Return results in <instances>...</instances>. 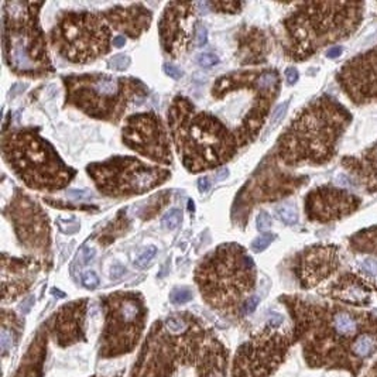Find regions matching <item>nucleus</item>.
Returning <instances> with one entry per match:
<instances>
[{"label":"nucleus","instance_id":"nucleus-1","mask_svg":"<svg viewBox=\"0 0 377 377\" xmlns=\"http://www.w3.org/2000/svg\"><path fill=\"white\" fill-rule=\"evenodd\" d=\"M294 321V338L311 367L346 370L358 377L377 353V315L345 305L281 297Z\"/></svg>","mask_w":377,"mask_h":377},{"label":"nucleus","instance_id":"nucleus-2","mask_svg":"<svg viewBox=\"0 0 377 377\" xmlns=\"http://www.w3.org/2000/svg\"><path fill=\"white\" fill-rule=\"evenodd\" d=\"M350 123L352 115L344 105L322 95L308 103L280 136L274 156L285 167L327 164Z\"/></svg>","mask_w":377,"mask_h":377},{"label":"nucleus","instance_id":"nucleus-3","mask_svg":"<svg viewBox=\"0 0 377 377\" xmlns=\"http://www.w3.org/2000/svg\"><path fill=\"white\" fill-rule=\"evenodd\" d=\"M168 125L181 161L192 174L223 165L240 148L233 130L218 116L198 110L182 95L175 96L170 105Z\"/></svg>","mask_w":377,"mask_h":377},{"label":"nucleus","instance_id":"nucleus-4","mask_svg":"<svg viewBox=\"0 0 377 377\" xmlns=\"http://www.w3.org/2000/svg\"><path fill=\"white\" fill-rule=\"evenodd\" d=\"M364 3L305 1L284 18V54L291 61H305L325 46L338 43L361 26Z\"/></svg>","mask_w":377,"mask_h":377},{"label":"nucleus","instance_id":"nucleus-5","mask_svg":"<svg viewBox=\"0 0 377 377\" xmlns=\"http://www.w3.org/2000/svg\"><path fill=\"white\" fill-rule=\"evenodd\" d=\"M202 298L213 310L235 314L256 285V266L246 249L223 243L202 259L195 270Z\"/></svg>","mask_w":377,"mask_h":377},{"label":"nucleus","instance_id":"nucleus-6","mask_svg":"<svg viewBox=\"0 0 377 377\" xmlns=\"http://www.w3.org/2000/svg\"><path fill=\"white\" fill-rule=\"evenodd\" d=\"M43 1H4L1 9L3 57L20 77H43L54 72L46 35L40 24Z\"/></svg>","mask_w":377,"mask_h":377},{"label":"nucleus","instance_id":"nucleus-7","mask_svg":"<svg viewBox=\"0 0 377 377\" xmlns=\"http://www.w3.org/2000/svg\"><path fill=\"white\" fill-rule=\"evenodd\" d=\"M1 156L17 177L37 191L64 189L77 175L34 127L3 131Z\"/></svg>","mask_w":377,"mask_h":377},{"label":"nucleus","instance_id":"nucleus-8","mask_svg":"<svg viewBox=\"0 0 377 377\" xmlns=\"http://www.w3.org/2000/svg\"><path fill=\"white\" fill-rule=\"evenodd\" d=\"M66 105L94 119L119 123L136 98H144L147 86L137 78L113 77L102 72L64 77Z\"/></svg>","mask_w":377,"mask_h":377},{"label":"nucleus","instance_id":"nucleus-9","mask_svg":"<svg viewBox=\"0 0 377 377\" xmlns=\"http://www.w3.org/2000/svg\"><path fill=\"white\" fill-rule=\"evenodd\" d=\"M49 41L58 54L74 64H89L110 52L112 27L103 13L64 12L49 33Z\"/></svg>","mask_w":377,"mask_h":377},{"label":"nucleus","instance_id":"nucleus-10","mask_svg":"<svg viewBox=\"0 0 377 377\" xmlns=\"http://www.w3.org/2000/svg\"><path fill=\"white\" fill-rule=\"evenodd\" d=\"M99 192L110 198H129L148 192L171 177L170 170L150 165L133 157H112L86 167Z\"/></svg>","mask_w":377,"mask_h":377},{"label":"nucleus","instance_id":"nucleus-11","mask_svg":"<svg viewBox=\"0 0 377 377\" xmlns=\"http://www.w3.org/2000/svg\"><path fill=\"white\" fill-rule=\"evenodd\" d=\"M106 322L103 332V350H130L143 330L147 310L140 293H115L103 299Z\"/></svg>","mask_w":377,"mask_h":377},{"label":"nucleus","instance_id":"nucleus-12","mask_svg":"<svg viewBox=\"0 0 377 377\" xmlns=\"http://www.w3.org/2000/svg\"><path fill=\"white\" fill-rule=\"evenodd\" d=\"M280 164L281 163L277 160V157L273 156L267 157L264 163L257 168L251 180L243 187L239 197L236 198L235 208H237L239 213L237 219L240 215H245L247 209L250 211L254 205L288 197L307 182L308 178L305 175L287 173L280 167Z\"/></svg>","mask_w":377,"mask_h":377},{"label":"nucleus","instance_id":"nucleus-13","mask_svg":"<svg viewBox=\"0 0 377 377\" xmlns=\"http://www.w3.org/2000/svg\"><path fill=\"white\" fill-rule=\"evenodd\" d=\"M4 215L10 219L21 246L40 259L48 257L51 228L48 216L40 204L20 189H16L9 205L4 208Z\"/></svg>","mask_w":377,"mask_h":377},{"label":"nucleus","instance_id":"nucleus-14","mask_svg":"<svg viewBox=\"0 0 377 377\" xmlns=\"http://www.w3.org/2000/svg\"><path fill=\"white\" fill-rule=\"evenodd\" d=\"M122 140L137 154L164 165L173 164L170 140L164 125L154 112L129 116L122 130Z\"/></svg>","mask_w":377,"mask_h":377},{"label":"nucleus","instance_id":"nucleus-15","mask_svg":"<svg viewBox=\"0 0 377 377\" xmlns=\"http://www.w3.org/2000/svg\"><path fill=\"white\" fill-rule=\"evenodd\" d=\"M198 3H167L158 23L161 47L171 58H180L189 52L195 43L198 24Z\"/></svg>","mask_w":377,"mask_h":377},{"label":"nucleus","instance_id":"nucleus-16","mask_svg":"<svg viewBox=\"0 0 377 377\" xmlns=\"http://www.w3.org/2000/svg\"><path fill=\"white\" fill-rule=\"evenodd\" d=\"M336 79L353 103H377V46L349 60Z\"/></svg>","mask_w":377,"mask_h":377},{"label":"nucleus","instance_id":"nucleus-17","mask_svg":"<svg viewBox=\"0 0 377 377\" xmlns=\"http://www.w3.org/2000/svg\"><path fill=\"white\" fill-rule=\"evenodd\" d=\"M361 198L332 185H321L305 197V213L312 222L328 223L358 211Z\"/></svg>","mask_w":377,"mask_h":377},{"label":"nucleus","instance_id":"nucleus-18","mask_svg":"<svg viewBox=\"0 0 377 377\" xmlns=\"http://www.w3.org/2000/svg\"><path fill=\"white\" fill-rule=\"evenodd\" d=\"M339 268V250L333 245H315L297 254L294 273L302 288H312Z\"/></svg>","mask_w":377,"mask_h":377},{"label":"nucleus","instance_id":"nucleus-19","mask_svg":"<svg viewBox=\"0 0 377 377\" xmlns=\"http://www.w3.org/2000/svg\"><path fill=\"white\" fill-rule=\"evenodd\" d=\"M41 267L37 259H15L6 253L1 256V295L3 302L13 301L24 294Z\"/></svg>","mask_w":377,"mask_h":377},{"label":"nucleus","instance_id":"nucleus-20","mask_svg":"<svg viewBox=\"0 0 377 377\" xmlns=\"http://www.w3.org/2000/svg\"><path fill=\"white\" fill-rule=\"evenodd\" d=\"M103 16L116 31L126 34L130 38H139L147 31L153 20V13L141 3L129 6H113L103 12Z\"/></svg>","mask_w":377,"mask_h":377},{"label":"nucleus","instance_id":"nucleus-21","mask_svg":"<svg viewBox=\"0 0 377 377\" xmlns=\"http://www.w3.org/2000/svg\"><path fill=\"white\" fill-rule=\"evenodd\" d=\"M342 165L349 173L350 185L364 188L369 194L377 191V143L359 157H345Z\"/></svg>","mask_w":377,"mask_h":377},{"label":"nucleus","instance_id":"nucleus-22","mask_svg":"<svg viewBox=\"0 0 377 377\" xmlns=\"http://www.w3.org/2000/svg\"><path fill=\"white\" fill-rule=\"evenodd\" d=\"M328 295L347 305L364 307L372 302L373 288L361 277L346 273L328 287Z\"/></svg>","mask_w":377,"mask_h":377},{"label":"nucleus","instance_id":"nucleus-23","mask_svg":"<svg viewBox=\"0 0 377 377\" xmlns=\"http://www.w3.org/2000/svg\"><path fill=\"white\" fill-rule=\"evenodd\" d=\"M86 304V299L71 302L54 315V327L61 344H72L81 338Z\"/></svg>","mask_w":377,"mask_h":377},{"label":"nucleus","instance_id":"nucleus-24","mask_svg":"<svg viewBox=\"0 0 377 377\" xmlns=\"http://www.w3.org/2000/svg\"><path fill=\"white\" fill-rule=\"evenodd\" d=\"M239 44H240L239 48L240 63L243 65L264 63L270 51L267 37L259 29H247L246 33H242L240 35Z\"/></svg>","mask_w":377,"mask_h":377},{"label":"nucleus","instance_id":"nucleus-25","mask_svg":"<svg viewBox=\"0 0 377 377\" xmlns=\"http://www.w3.org/2000/svg\"><path fill=\"white\" fill-rule=\"evenodd\" d=\"M350 247L358 253H377V225L352 236Z\"/></svg>","mask_w":377,"mask_h":377},{"label":"nucleus","instance_id":"nucleus-26","mask_svg":"<svg viewBox=\"0 0 377 377\" xmlns=\"http://www.w3.org/2000/svg\"><path fill=\"white\" fill-rule=\"evenodd\" d=\"M129 228V222L126 219V216H117L115 222H112L109 226H106L103 232L100 233V239L99 242L103 245H109L112 240H115L119 235H122L125 230Z\"/></svg>","mask_w":377,"mask_h":377},{"label":"nucleus","instance_id":"nucleus-27","mask_svg":"<svg viewBox=\"0 0 377 377\" xmlns=\"http://www.w3.org/2000/svg\"><path fill=\"white\" fill-rule=\"evenodd\" d=\"M168 199H170V194H168V191H164L163 194L151 198L150 204H148L147 206H146V209H144L143 213H141V219L147 220V219L154 218V216L160 212V211L164 208L165 205L168 204Z\"/></svg>","mask_w":377,"mask_h":377},{"label":"nucleus","instance_id":"nucleus-28","mask_svg":"<svg viewBox=\"0 0 377 377\" xmlns=\"http://www.w3.org/2000/svg\"><path fill=\"white\" fill-rule=\"evenodd\" d=\"M208 3H209L211 10H215L218 13H229V15L239 13L245 6V3H242V1H219V0H215V1H208Z\"/></svg>","mask_w":377,"mask_h":377},{"label":"nucleus","instance_id":"nucleus-29","mask_svg":"<svg viewBox=\"0 0 377 377\" xmlns=\"http://www.w3.org/2000/svg\"><path fill=\"white\" fill-rule=\"evenodd\" d=\"M277 212V216L279 219L285 223V225H295L298 222V212H297V208L291 204H284V205H280L276 209Z\"/></svg>","mask_w":377,"mask_h":377},{"label":"nucleus","instance_id":"nucleus-30","mask_svg":"<svg viewBox=\"0 0 377 377\" xmlns=\"http://www.w3.org/2000/svg\"><path fill=\"white\" fill-rule=\"evenodd\" d=\"M181 220H182V213H181L180 209L174 208V209H171L170 212H167L163 216L161 223H163V226H164L165 229L174 230L180 226Z\"/></svg>","mask_w":377,"mask_h":377},{"label":"nucleus","instance_id":"nucleus-31","mask_svg":"<svg viewBox=\"0 0 377 377\" xmlns=\"http://www.w3.org/2000/svg\"><path fill=\"white\" fill-rule=\"evenodd\" d=\"M130 63L131 60L129 55H126V54H119V55L112 57V58L108 61V65H109V68H112L113 71H125V69L129 68Z\"/></svg>","mask_w":377,"mask_h":377},{"label":"nucleus","instance_id":"nucleus-32","mask_svg":"<svg viewBox=\"0 0 377 377\" xmlns=\"http://www.w3.org/2000/svg\"><path fill=\"white\" fill-rule=\"evenodd\" d=\"M170 299L173 304H177V305L185 304L192 299V291L189 288H175L170 294Z\"/></svg>","mask_w":377,"mask_h":377},{"label":"nucleus","instance_id":"nucleus-33","mask_svg":"<svg viewBox=\"0 0 377 377\" xmlns=\"http://www.w3.org/2000/svg\"><path fill=\"white\" fill-rule=\"evenodd\" d=\"M156 253H157V249L156 246H148L137 259H136V262H134V266L136 267H139V268H144V267H147V264L151 260H153V257L156 256Z\"/></svg>","mask_w":377,"mask_h":377},{"label":"nucleus","instance_id":"nucleus-34","mask_svg":"<svg viewBox=\"0 0 377 377\" xmlns=\"http://www.w3.org/2000/svg\"><path fill=\"white\" fill-rule=\"evenodd\" d=\"M274 237H276V235H271V233H266V235H263L260 237H257L251 243V250L256 251V253L263 251L264 249H267V247L270 246V243L274 240Z\"/></svg>","mask_w":377,"mask_h":377},{"label":"nucleus","instance_id":"nucleus-35","mask_svg":"<svg viewBox=\"0 0 377 377\" xmlns=\"http://www.w3.org/2000/svg\"><path fill=\"white\" fill-rule=\"evenodd\" d=\"M197 63L198 65L202 66V68H209V66L216 65L219 63V58L215 55V54H211V52H204V54H199L197 57Z\"/></svg>","mask_w":377,"mask_h":377},{"label":"nucleus","instance_id":"nucleus-36","mask_svg":"<svg viewBox=\"0 0 377 377\" xmlns=\"http://www.w3.org/2000/svg\"><path fill=\"white\" fill-rule=\"evenodd\" d=\"M82 284L83 287H86L88 290H95V288L99 285V277L96 276V273L92 271V270H89V271H83Z\"/></svg>","mask_w":377,"mask_h":377},{"label":"nucleus","instance_id":"nucleus-37","mask_svg":"<svg viewBox=\"0 0 377 377\" xmlns=\"http://www.w3.org/2000/svg\"><path fill=\"white\" fill-rule=\"evenodd\" d=\"M256 223H257V229L260 230V232H266V230H268L273 226V219L266 211H262L257 215Z\"/></svg>","mask_w":377,"mask_h":377},{"label":"nucleus","instance_id":"nucleus-38","mask_svg":"<svg viewBox=\"0 0 377 377\" xmlns=\"http://www.w3.org/2000/svg\"><path fill=\"white\" fill-rule=\"evenodd\" d=\"M206 43H208V30L201 21H198L197 31H195V44H197V47H204V46H206Z\"/></svg>","mask_w":377,"mask_h":377},{"label":"nucleus","instance_id":"nucleus-39","mask_svg":"<svg viewBox=\"0 0 377 377\" xmlns=\"http://www.w3.org/2000/svg\"><path fill=\"white\" fill-rule=\"evenodd\" d=\"M288 105H290V100H285L284 103H281L280 106H277V109L271 115V126H277L280 122L283 120V117H284L287 109H288Z\"/></svg>","mask_w":377,"mask_h":377},{"label":"nucleus","instance_id":"nucleus-40","mask_svg":"<svg viewBox=\"0 0 377 377\" xmlns=\"http://www.w3.org/2000/svg\"><path fill=\"white\" fill-rule=\"evenodd\" d=\"M259 302H260V298H259L257 295H251V297H249V298L246 299V302L243 304L242 311L245 312V314H251V312L257 308Z\"/></svg>","mask_w":377,"mask_h":377},{"label":"nucleus","instance_id":"nucleus-41","mask_svg":"<svg viewBox=\"0 0 377 377\" xmlns=\"http://www.w3.org/2000/svg\"><path fill=\"white\" fill-rule=\"evenodd\" d=\"M95 253H96V251H95V249H92V247H82L81 253H78V259L82 260L81 264H88V263L95 257Z\"/></svg>","mask_w":377,"mask_h":377},{"label":"nucleus","instance_id":"nucleus-42","mask_svg":"<svg viewBox=\"0 0 377 377\" xmlns=\"http://www.w3.org/2000/svg\"><path fill=\"white\" fill-rule=\"evenodd\" d=\"M66 197L79 201V199H89V198H92V195H91V192H88L85 189H69L66 192Z\"/></svg>","mask_w":377,"mask_h":377},{"label":"nucleus","instance_id":"nucleus-43","mask_svg":"<svg viewBox=\"0 0 377 377\" xmlns=\"http://www.w3.org/2000/svg\"><path fill=\"white\" fill-rule=\"evenodd\" d=\"M164 72L173 79H180L184 75V72L181 71L180 68H177L175 65H170V64H164Z\"/></svg>","mask_w":377,"mask_h":377},{"label":"nucleus","instance_id":"nucleus-44","mask_svg":"<svg viewBox=\"0 0 377 377\" xmlns=\"http://www.w3.org/2000/svg\"><path fill=\"white\" fill-rule=\"evenodd\" d=\"M361 270L366 271L367 274H372V276H376L377 274V262L373 260V259H367L364 262L361 263Z\"/></svg>","mask_w":377,"mask_h":377},{"label":"nucleus","instance_id":"nucleus-45","mask_svg":"<svg viewBox=\"0 0 377 377\" xmlns=\"http://www.w3.org/2000/svg\"><path fill=\"white\" fill-rule=\"evenodd\" d=\"M298 78H299V74H298L297 68L290 66V68L285 69V79H287V83H288V85H294V83L298 81Z\"/></svg>","mask_w":377,"mask_h":377},{"label":"nucleus","instance_id":"nucleus-46","mask_svg":"<svg viewBox=\"0 0 377 377\" xmlns=\"http://www.w3.org/2000/svg\"><path fill=\"white\" fill-rule=\"evenodd\" d=\"M125 271H126V268H125L122 264L115 263V264L112 266V270H110V277H112V279H119V277H122V276L125 274Z\"/></svg>","mask_w":377,"mask_h":377},{"label":"nucleus","instance_id":"nucleus-47","mask_svg":"<svg viewBox=\"0 0 377 377\" xmlns=\"http://www.w3.org/2000/svg\"><path fill=\"white\" fill-rule=\"evenodd\" d=\"M0 341H1V350L4 352V350L7 349V346L12 342V335H9V332L6 330V328H3V330H1Z\"/></svg>","mask_w":377,"mask_h":377},{"label":"nucleus","instance_id":"nucleus-48","mask_svg":"<svg viewBox=\"0 0 377 377\" xmlns=\"http://www.w3.org/2000/svg\"><path fill=\"white\" fill-rule=\"evenodd\" d=\"M198 188H199L201 192H208L209 188H211V181H209V178H208V177L199 178V181H198Z\"/></svg>","mask_w":377,"mask_h":377},{"label":"nucleus","instance_id":"nucleus-49","mask_svg":"<svg viewBox=\"0 0 377 377\" xmlns=\"http://www.w3.org/2000/svg\"><path fill=\"white\" fill-rule=\"evenodd\" d=\"M34 304V297H29V298H26L24 301H23V304L20 305V311L23 312V314H27V312L31 310V307H33Z\"/></svg>","mask_w":377,"mask_h":377},{"label":"nucleus","instance_id":"nucleus-50","mask_svg":"<svg viewBox=\"0 0 377 377\" xmlns=\"http://www.w3.org/2000/svg\"><path fill=\"white\" fill-rule=\"evenodd\" d=\"M342 54V47L341 46H332L327 51V57L328 58H336Z\"/></svg>","mask_w":377,"mask_h":377},{"label":"nucleus","instance_id":"nucleus-51","mask_svg":"<svg viewBox=\"0 0 377 377\" xmlns=\"http://www.w3.org/2000/svg\"><path fill=\"white\" fill-rule=\"evenodd\" d=\"M228 177H229V170H228V168H222V170H219V171L215 174V180L216 181L226 180Z\"/></svg>","mask_w":377,"mask_h":377},{"label":"nucleus","instance_id":"nucleus-52","mask_svg":"<svg viewBox=\"0 0 377 377\" xmlns=\"http://www.w3.org/2000/svg\"><path fill=\"white\" fill-rule=\"evenodd\" d=\"M126 44V37L125 35H116L113 37V46L117 47V48H120V47H123Z\"/></svg>","mask_w":377,"mask_h":377},{"label":"nucleus","instance_id":"nucleus-53","mask_svg":"<svg viewBox=\"0 0 377 377\" xmlns=\"http://www.w3.org/2000/svg\"><path fill=\"white\" fill-rule=\"evenodd\" d=\"M364 377H377V361L373 363V366L369 369V372L366 373Z\"/></svg>","mask_w":377,"mask_h":377}]
</instances>
